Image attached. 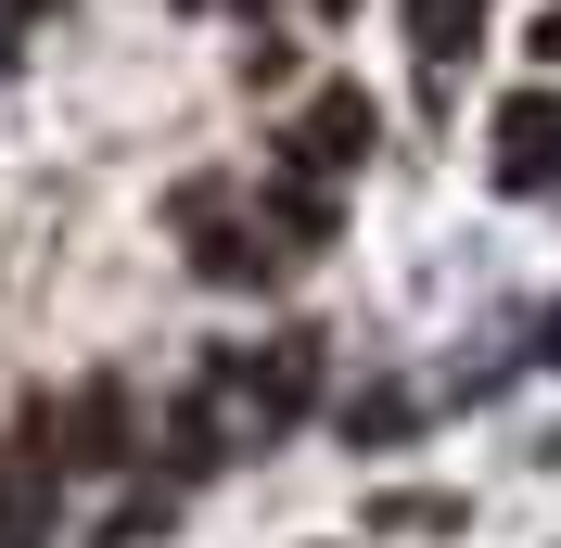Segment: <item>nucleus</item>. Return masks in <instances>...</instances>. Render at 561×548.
Instances as JSON below:
<instances>
[{
	"label": "nucleus",
	"instance_id": "14",
	"mask_svg": "<svg viewBox=\"0 0 561 548\" xmlns=\"http://www.w3.org/2000/svg\"><path fill=\"white\" fill-rule=\"evenodd\" d=\"M549 357H561V319H549Z\"/></svg>",
	"mask_w": 561,
	"mask_h": 548
},
{
	"label": "nucleus",
	"instance_id": "7",
	"mask_svg": "<svg viewBox=\"0 0 561 548\" xmlns=\"http://www.w3.org/2000/svg\"><path fill=\"white\" fill-rule=\"evenodd\" d=\"M192 269H205V281H230V294H268V281H280V242H268V230H230V217H217V230L192 242Z\"/></svg>",
	"mask_w": 561,
	"mask_h": 548
},
{
	"label": "nucleus",
	"instance_id": "9",
	"mask_svg": "<svg viewBox=\"0 0 561 548\" xmlns=\"http://www.w3.org/2000/svg\"><path fill=\"white\" fill-rule=\"evenodd\" d=\"M459 523H472V511H459L447 484H409V498H370V536H459Z\"/></svg>",
	"mask_w": 561,
	"mask_h": 548
},
{
	"label": "nucleus",
	"instance_id": "5",
	"mask_svg": "<svg viewBox=\"0 0 561 548\" xmlns=\"http://www.w3.org/2000/svg\"><path fill=\"white\" fill-rule=\"evenodd\" d=\"M497 179L511 192H549L561 179V90H511L497 103Z\"/></svg>",
	"mask_w": 561,
	"mask_h": 548
},
{
	"label": "nucleus",
	"instance_id": "4",
	"mask_svg": "<svg viewBox=\"0 0 561 548\" xmlns=\"http://www.w3.org/2000/svg\"><path fill=\"white\" fill-rule=\"evenodd\" d=\"M51 498H65V472H51V434L26 409L13 446H0V548H51Z\"/></svg>",
	"mask_w": 561,
	"mask_h": 548
},
{
	"label": "nucleus",
	"instance_id": "6",
	"mask_svg": "<svg viewBox=\"0 0 561 548\" xmlns=\"http://www.w3.org/2000/svg\"><path fill=\"white\" fill-rule=\"evenodd\" d=\"M396 13H409V52L434 77H459V52L485 38V0H396Z\"/></svg>",
	"mask_w": 561,
	"mask_h": 548
},
{
	"label": "nucleus",
	"instance_id": "3",
	"mask_svg": "<svg viewBox=\"0 0 561 548\" xmlns=\"http://www.w3.org/2000/svg\"><path fill=\"white\" fill-rule=\"evenodd\" d=\"M370 140H383V103H370V90H319V103L294 115V140H280V153H294V179H319V192H332L345 167H370Z\"/></svg>",
	"mask_w": 561,
	"mask_h": 548
},
{
	"label": "nucleus",
	"instance_id": "12",
	"mask_svg": "<svg viewBox=\"0 0 561 548\" xmlns=\"http://www.w3.org/2000/svg\"><path fill=\"white\" fill-rule=\"evenodd\" d=\"M524 52H536V65H561V0L536 13V38H524Z\"/></svg>",
	"mask_w": 561,
	"mask_h": 548
},
{
	"label": "nucleus",
	"instance_id": "1",
	"mask_svg": "<svg viewBox=\"0 0 561 548\" xmlns=\"http://www.w3.org/2000/svg\"><path fill=\"white\" fill-rule=\"evenodd\" d=\"M319 357H332L319 332H280V344H217V357H205V396H217V421H230V446L294 434V421L319 409Z\"/></svg>",
	"mask_w": 561,
	"mask_h": 548
},
{
	"label": "nucleus",
	"instance_id": "2",
	"mask_svg": "<svg viewBox=\"0 0 561 548\" xmlns=\"http://www.w3.org/2000/svg\"><path fill=\"white\" fill-rule=\"evenodd\" d=\"M38 434H51V472L90 484V472H128L140 459V409H128V383L90 370L77 396H38Z\"/></svg>",
	"mask_w": 561,
	"mask_h": 548
},
{
	"label": "nucleus",
	"instance_id": "8",
	"mask_svg": "<svg viewBox=\"0 0 561 548\" xmlns=\"http://www.w3.org/2000/svg\"><path fill=\"white\" fill-rule=\"evenodd\" d=\"M255 230H268V242H332V192H319V179H294V167H280L268 192H255Z\"/></svg>",
	"mask_w": 561,
	"mask_h": 548
},
{
	"label": "nucleus",
	"instance_id": "13",
	"mask_svg": "<svg viewBox=\"0 0 561 548\" xmlns=\"http://www.w3.org/2000/svg\"><path fill=\"white\" fill-rule=\"evenodd\" d=\"M38 13H65V0H0V26H38Z\"/></svg>",
	"mask_w": 561,
	"mask_h": 548
},
{
	"label": "nucleus",
	"instance_id": "10",
	"mask_svg": "<svg viewBox=\"0 0 561 548\" xmlns=\"http://www.w3.org/2000/svg\"><path fill=\"white\" fill-rule=\"evenodd\" d=\"M409 421H421V409H409V396H357V409H345V434H357V446H370V434H383V446H396V434H409Z\"/></svg>",
	"mask_w": 561,
	"mask_h": 548
},
{
	"label": "nucleus",
	"instance_id": "11",
	"mask_svg": "<svg viewBox=\"0 0 561 548\" xmlns=\"http://www.w3.org/2000/svg\"><path fill=\"white\" fill-rule=\"evenodd\" d=\"M167 511H179V498H128V511L103 523V548H140V536H167Z\"/></svg>",
	"mask_w": 561,
	"mask_h": 548
}]
</instances>
